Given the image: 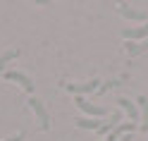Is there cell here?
I'll use <instances>...</instances> for the list:
<instances>
[{"instance_id": "277c9868", "label": "cell", "mask_w": 148, "mask_h": 141, "mask_svg": "<svg viewBox=\"0 0 148 141\" xmlns=\"http://www.w3.org/2000/svg\"><path fill=\"white\" fill-rule=\"evenodd\" d=\"M5 79H7V81H17L26 93H34V81H31L29 74H24V72H19V69H7V72H5Z\"/></svg>"}, {"instance_id": "9a60e30c", "label": "cell", "mask_w": 148, "mask_h": 141, "mask_svg": "<svg viewBox=\"0 0 148 141\" xmlns=\"http://www.w3.org/2000/svg\"><path fill=\"white\" fill-rule=\"evenodd\" d=\"M5 141H24V134H14V136H10V139H5Z\"/></svg>"}, {"instance_id": "2e32d148", "label": "cell", "mask_w": 148, "mask_h": 141, "mask_svg": "<svg viewBox=\"0 0 148 141\" xmlns=\"http://www.w3.org/2000/svg\"><path fill=\"white\" fill-rule=\"evenodd\" d=\"M103 141H105V139H103Z\"/></svg>"}, {"instance_id": "30bf717a", "label": "cell", "mask_w": 148, "mask_h": 141, "mask_svg": "<svg viewBox=\"0 0 148 141\" xmlns=\"http://www.w3.org/2000/svg\"><path fill=\"white\" fill-rule=\"evenodd\" d=\"M74 124H77L79 129H93V131H98L100 129V124H103V120H98V117H77L74 120Z\"/></svg>"}, {"instance_id": "7a4b0ae2", "label": "cell", "mask_w": 148, "mask_h": 141, "mask_svg": "<svg viewBox=\"0 0 148 141\" xmlns=\"http://www.w3.org/2000/svg\"><path fill=\"white\" fill-rule=\"evenodd\" d=\"M26 103H29V108L34 110L36 120H38V127H41L43 131H48V129H50V115H48V110H45V105H43L38 98H34V96L26 100Z\"/></svg>"}, {"instance_id": "4fadbf2b", "label": "cell", "mask_w": 148, "mask_h": 141, "mask_svg": "<svg viewBox=\"0 0 148 141\" xmlns=\"http://www.w3.org/2000/svg\"><path fill=\"white\" fill-rule=\"evenodd\" d=\"M148 50V39L141 41V43H132V41H127V53L132 55V58H136V55H141Z\"/></svg>"}, {"instance_id": "7c38bea8", "label": "cell", "mask_w": 148, "mask_h": 141, "mask_svg": "<svg viewBox=\"0 0 148 141\" xmlns=\"http://www.w3.org/2000/svg\"><path fill=\"white\" fill-rule=\"evenodd\" d=\"M22 55V50L19 48H10V50H5L3 55H0V72H3L5 67H7V62H12V60H17Z\"/></svg>"}, {"instance_id": "5b68a950", "label": "cell", "mask_w": 148, "mask_h": 141, "mask_svg": "<svg viewBox=\"0 0 148 141\" xmlns=\"http://www.w3.org/2000/svg\"><path fill=\"white\" fill-rule=\"evenodd\" d=\"M117 14H122L124 19H129V22H141V24L148 22V14H146L143 10L132 7V5H117Z\"/></svg>"}, {"instance_id": "8992f818", "label": "cell", "mask_w": 148, "mask_h": 141, "mask_svg": "<svg viewBox=\"0 0 148 141\" xmlns=\"http://www.w3.org/2000/svg\"><path fill=\"white\" fill-rule=\"evenodd\" d=\"M122 36L127 41H132V43H141L148 39V22L141 24V26H127V29H122Z\"/></svg>"}, {"instance_id": "5bb4252c", "label": "cell", "mask_w": 148, "mask_h": 141, "mask_svg": "<svg viewBox=\"0 0 148 141\" xmlns=\"http://www.w3.org/2000/svg\"><path fill=\"white\" fill-rule=\"evenodd\" d=\"M119 84H122L119 79H112V81H105V84H100V86H98V91H96V93H100V96H103L105 91H110V89H115V86H119Z\"/></svg>"}, {"instance_id": "ba28073f", "label": "cell", "mask_w": 148, "mask_h": 141, "mask_svg": "<svg viewBox=\"0 0 148 141\" xmlns=\"http://www.w3.org/2000/svg\"><path fill=\"white\" fill-rule=\"evenodd\" d=\"M117 105H119V108H122V110L127 112V117L132 120L134 124L138 122V117H141V115H138V105H136L134 100H129V98H117Z\"/></svg>"}, {"instance_id": "8fae6325", "label": "cell", "mask_w": 148, "mask_h": 141, "mask_svg": "<svg viewBox=\"0 0 148 141\" xmlns=\"http://www.w3.org/2000/svg\"><path fill=\"white\" fill-rule=\"evenodd\" d=\"M119 122H122V115H119V112H112V115L108 117V122H103V124H100V129H98V134L100 136H108L110 131H112Z\"/></svg>"}, {"instance_id": "3957f363", "label": "cell", "mask_w": 148, "mask_h": 141, "mask_svg": "<svg viewBox=\"0 0 148 141\" xmlns=\"http://www.w3.org/2000/svg\"><path fill=\"white\" fill-rule=\"evenodd\" d=\"M100 86V79H88V81H79V84H64V89L72 91L74 96H86V93H93Z\"/></svg>"}, {"instance_id": "52a82bcc", "label": "cell", "mask_w": 148, "mask_h": 141, "mask_svg": "<svg viewBox=\"0 0 148 141\" xmlns=\"http://www.w3.org/2000/svg\"><path fill=\"white\" fill-rule=\"evenodd\" d=\"M138 124H134V122H119V124L110 131V134L105 136V141H117L119 136H124V134H132V131L136 129Z\"/></svg>"}, {"instance_id": "6da1fadb", "label": "cell", "mask_w": 148, "mask_h": 141, "mask_svg": "<svg viewBox=\"0 0 148 141\" xmlns=\"http://www.w3.org/2000/svg\"><path fill=\"white\" fill-rule=\"evenodd\" d=\"M74 103H77V108L84 112V117H105L108 115V108H103V105H96V103H91V100H86L84 96H77L74 98Z\"/></svg>"}, {"instance_id": "9c48e42d", "label": "cell", "mask_w": 148, "mask_h": 141, "mask_svg": "<svg viewBox=\"0 0 148 141\" xmlns=\"http://www.w3.org/2000/svg\"><path fill=\"white\" fill-rule=\"evenodd\" d=\"M136 103H138V115H141V124H138V129L148 131V98L146 96H138Z\"/></svg>"}]
</instances>
